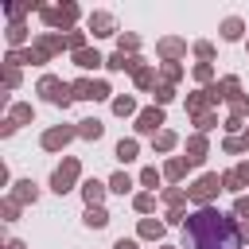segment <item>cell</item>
Returning <instances> with one entry per match:
<instances>
[{
    "mask_svg": "<svg viewBox=\"0 0 249 249\" xmlns=\"http://www.w3.org/2000/svg\"><path fill=\"white\" fill-rule=\"evenodd\" d=\"M183 233H187V249H241L237 222L214 206H198L195 214H187Z\"/></svg>",
    "mask_w": 249,
    "mask_h": 249,
    "instance_id": "cell-1",
    "label": "cell"
},
{
    "mask_svg": "<svg viewBox=\"0 0 249 249\" xmlns=\"http://www.w3.org/2000/svg\"><path fill=\"white\" fill-rule=\"evenodd\" d=\"M39 93L47 97V101H54V105H70V97H74V86H66V82H58V78H43L39 82Z\"/></svg>",
    "mask_w": 249,
    "mask_h": 249,
    "instance_id": "cell-2",
    "label": "cell"
},
{
    "mask_svg": "<svg viewBox=\"0 0 249 249\" xmlns=\"http://www.w3.org/2000/svg\"><path fill=\"white\" fill-rule=\"evenodd\" d=\"M222 191V175H202L195 187H187V198H195V202H202V206H210V198Z\"/></svg>",
    "mask_w": 249,
    "mask_h": 249,
    "instance_id": "cell-3",
    "label": "cell"
},
{
    "mask_svg": "<svg viewBox=\"0 0 249 249\" xmlns=\"http://www.w3.org/2000/svg\"><path fill=\"white\" fill-rule=\"evenodd\" d=\"M74 179H78V160L70 156V160H62V167H54V175H51V187H54L58 195H66Z\"/></svg>",
    "mask_w": 249,
    "mask_h": 249,
    "instance_id": "cell-4",
    "label": "cell"
},
{
    "mask_svg": "<svg viewBox=\"0 0 249 249\" xmlns=\"http://www.w3.org/2000/svg\"><path fill=\"white\" fill-rule=\"evenodd\" d=\"M74 97H82V101H101V97H109V86L82 78V82H74Z\"/></svg>",
    "mask_w": 249,
    "mask_h": 249,
    "instance_id": "cell-5",
    "label": "cell"
},
{
    "mask_svg": "<svg viewBox=\"0 0 249 249\" xmlns=\"http://www.w3.org/2000/svg\"><path fill=\"white\" fill-rule=\"evenodd\" d=\"M160 124H163V109H144V113L136 117V128H140V132H152V136H156Z\"/></svg>",
    "mask_w": 249,
    "mask_h": 249,
    "instance_id": "cell-6",
    "label": "cell"
},
{
    "mask_svg": "<svg viewBox=\"0 0 249 249\" xmlns=\"http://www.w3.org/2000/svg\"><path fill=\"white\" fill-rule=\"evenodd\" d=\"M70 136H74V128H51V132H43V148H47V152H54V148L70 144Z\"/></svg>",
    "mask_w": 249,
    "mask_h": 249,
    "instance_id": "cell-7",
    "label": "cell"
},
{
    "mask_svg": "<svg viewBox=\"0 0 249 249\" xmlns=\"http://www.w3.org/2000/svg\"><path fill=\"white\" fill-rule=\"evenodd\" d=\"M89 27H93V35H113V16L109 12H93L89 16Z\"/></svg>",
    "mask_w": 249,
    "mask_h": 249,
    "instance_id": "cell-8",
    "label": "cell"
},
{
    "mask_svg": "<svg viewBox=\"0 0 249 249\" xmlns=\"http://www.w3.org/2000/svg\"><path fill=\"white\" fill-rule=\"evenodd\" d=\"M187 152H191L187 163H202V160H206V136H191V140H187Z\"/></svg>",
    "mask_w": 249,
    "mask_h": 249,
    "instance_id": "cell-9",
    "label": "cell"
},
{
    "mask_svg": "<svg viewBox=\"0 0 249 249\" xmlns=\"http://www.w3.org/2000/svg\"><path fill=\"white\" fill-rule=\"evenodd\" d=\"M101 132H105V124L101 121H78V136H86V140H101Z\"/></svg>",
    "mask_w": 249,
    "mask_h": 249,
    "instance_id": "cell-10",
    "label": "cell"
},
{
    "mask_svg": "<svg viewBox=\"0 0 249 249\" xmlns=\"http://www.w3.org/2000/svg\"><path fill=\"white\" fill-rule=\"evenodd\" d=\"M35 198H39V187L31 179H19L16 183V202H35Z\"/></svg>",
    "mask_w": 249,
    "mask_h": 249,
    "instance_id": "cell-11",
    "label": "cell"
},
{
    "mask_svg": "<svg viewBox=\"0 0 249 249\" xmlns=\"http://www.w3.org/2000/svg\"><path fill=\"white\" fill-rule=\"evenodd\" d=\"M105 66H109V70H140V58H124V54L117 51L113 58H105Z\"/></svg>",
    "mask_w": 249,
    "mask_h": 249,
    "instance_id": "cell-12",
    "label": "cell"
},
{
    "mask_svg": "<svg viewBox=\"0 0 249 249\" xmlns=\"http://www.w3.org/2000/svg\"><path fill=\"white\" fill-rule=\"evenodd\" d=\"M74 62H78V66H82V70H93V66H101V62H105V58H101V54H97V51H78V54H74Z\"/></svg>",
    "mask_w": 249,
    "mask_h": 249,
    "instance_id": "cell-13",
    "label": "cell"
},
{
    "mask_svg": "<svg viewBox=\"0 0 249 249\" xmlns=\"http://www.w3.org/2000/svg\"><path fill=\"white\" fill-rule=\"evenodd\" d=\"M82 195H86V202H89V206H97V202H101V195H105V187H101L97 179H86V187H82Z\"/></svg>",
    "mask_w": 249,
    "mask_h": 249,
    "instance_id": "cell-14",
    "label": "cell"
},
{
    "mask_svg": "<svg viewBox=\"0 0 249 249\" xmlns=\"http://www.w3.org/2000/svg\"><path fill=\"white\" fill-rule=\"evenodd\" d=\"M105 222H109V214H105L101 206H89V210H86V226H89V230H105Z\"/></svg>",
    "mask_w": 249,
    "mask_h": 249,
    "instance_id": "cell-15",
    "label": "cell"
},
{
    "mask_svg": "<svg viewBox=\"0 0 249 249\" xmlns=\"http://www.w3.org/2000/svg\"><path fill=\"white\" fill-rule=\"evenodd\" d=\"M109 191H117V195H128V191H132V179H128L124 171H117V175L109 179Z\"/></svg>",
    "mask_w": 249,
    "mask_h": 249,
    "instance_id": "cell-16",
    "label": "cell"
},
{
    "mask_svg": "<svg viewBox=\"0 0 249 249\" xmlns=\"http://www.w3.org/2000/svg\"><path fill=\"white\" fill-rule=\"evenodd\" d=\"M140 237H156V241H160V237H163V222L144 218V222H140Z\"/></svg>",
    "mask_w": 249,
    "mask_h": 249,
    "instance_id": "cell-17",
    "label": "cell"
},
{
    "mask_svg": "<svg viewBox=\"0 0 249 249\" xmlns=\"http://www.w3.org/2000/svg\"><path fill=\"white\" fill-rule=\"evenodd\" d=\"M160 51H163L167 58H179L187 47H183V39H163V43H160Z\"/></svg>",
    "mask_w": 249,
    "mask_h": 249,
    "instance_id": "cell-18",
    "label": "cell"
},
{
    "mask_svg": "<svg viewBox=\"0 0 249 249\" xmlns=\"http://www.w3.org/2000/svg\"><path fill=\"white\" fill-rule=\"evenodd\" d=\"M117 160H121V163L136 160V140H121V144H117Z\"/></svg>",
    "mask_w": 249,
    "mask_h": 249,
    "instance_id": "cell-19",
    "label": "cell"
},
{
    "mask_svg": "<svg viewBox=\"0 0 249 249\" xmlns=\"http://www.w3.org/2000/svg\"><path fill=\"white\" fill-rule=\"evenodd\" d=\"M241 183H245V179H241L237 171H226V175H222V191H233V195H237V191H241Z\"/></svg>",
    "mask_w": 249,
    "mask_h": 249,
    "instance_id": "cell-20",
    "label": "cell"
},
{
    "mask_svg": "<svg viewBox=\"0 0 249 249\" xmlns=\"http://www.w3.org/2000/svg\"><path fill=\"white\" fill-rule=\"evenodd\" d=\"M222 39H241V19H226L222 23Z\"/></svg>",
    "mask_w": 249,
    "mask_h": 249,
    "instance_id": "cell-21",
    "label": "cell"
},
{
    "mask_svg": "<svg viewBox=\"0 0 249 249\" xmlns=\"http://www.w3.org/2000/svg\"><path fill=\"white\" fill-rule=\"evenodd\" d=\"M132 109H136V101H132V97H117V101H113V113H117V117H128Z\"/></svg>",
    "mask_w": 249,
    "mask_h": 249,
    "instance_id": "cell-22",
    "label": "cell"
},
{
    "mask_svg": "<svg viewBox=\"0 0 249 249\" xmlns=\"http://www.w3.org/2000/svg\"><path fill=\"white\" fill-rule=\"evenodd\" d=\"M156 148H160V152L175 148V132H167V128H163V132H156Z\"/></svg>",
    "mask_w": 249,
    "mask_h": 249,
    "instance_id": "cell-23",
    "label": "cell"
},
{
    "mask_svg": "<svg viewBox=\"0 0 249 249\" xmlns=\"http://www.w3.org/2000/svg\"><path fill=\"white\" fill-rule=\"evenodd\" d=\"M140 183L156 191V187H160V171H156V167H144V171H140Z\"/></svg>",
    "mask_w": 249,
    "mask_h": 249,
    "instance_id": "cell-24",
    "label": "cell"
},
{
    "mask_svg": "<svg viewBox=\"0 0 249 249\" xmlns=\"http://www.w3.org/2000/svg\"><path fill=\"white\" fill-rule=\"evenodd\" d=\"M23 39H27V31H23V23H12V27H8V43L16 47V43H23Z\"/></svg>",
    "mask_w": 249,
    "mask_h": 249,
    "instance_id": "cell-25",
    "label": "cell"
},
{
    "mask_svg": "<svg viewBox=\"0 0 249 249\" xmlns=\"http://www.w3.org/2000/svg\"><path fill=\"white\" fill-rule=\"evenodd\" d=\"M152 82H156V70H148V66H140V70H136V86L144 89V86H152Z\"/></svg>",
    "mask_w": 249,
    "mask_h": 249,
    "instance_id": "cell-26",
    "label": "cell"
},
{
    "mask_svg": "<svg viewBox=\"0 0 249 249\" xmlns=\"http://www.w3.org/2000/svg\"><path fill=\"white\" fill-rule=\"evenodd\" d=\"M183 167H187L183 160H171V163L163 167V175H167V179H183Z\"/></svg>",
    "mask_w": 249,
    "mask_h": 249,
    "instance_id": "cell-27",
    "label": "cell"
},
{
    "mask_svg": "<svg viewBox=\"0 0 249 249\" xmlns=\"http://www.w3.org/2000/svg\"><path fill=\"white\" fill-rule=\"evenodd\" d=\"M163 198H167V206H171V210H179V206H183V198H187V191H167Z\"/></svg>",
    "mask_w": 249,
    "mask_h": 249,
    "instance_id": "cell-28",
    "label": "cell"
},
{
    "mask_svg": "<svg viewBox=\"0 0 249 249\" xmlns=\"http://www.w3.org/2000/svg\"><path fill=\"white\" fill-rule=\"evenodd\" d=\"M152 206H156V195H136V210L140 214H148Z\"/></svg>",
    "mask_w": 249,
    "mask_h": 249,
    "instance_id": "cell-29",
    "label": "cell"
},
{
    "mask_svg": "<svg viewBox=\"0 0 249 249\" xmlns=\"http://www.w3.org/2000/svg\"><path fill=\"white\" fill-rule=\"evenodd\" d=\"M171 97H175V89H171V86H156V101H160V105H167Z\"/></svg>",
    "mask_w": 249,
    "mask_h": 249,
    "instance_id": "cell-30",
    "label": "cell"
},
{
    "mask_svg": "<svg viewBox=\"0 0 249 249\" xmlns=\"http://www.w3.org/2000/svg\"><path fill=\"white\" fill-rule=\"evenodd\" d=\"M12 121H16V124H19V121H31V105H16V109H12Z\"/></svg>",
    "mask_w": 249,
    "mask_h": 249,
    "instance_id": "cell-31",
    "label": "cell"
},
{
    "mask_svg": "<svg viewBox=\"0 0 249 249\" xmlns=\"http://www.w3.org/2000/svg\"><path fill=\"white\" fill-rule=\"evenodd\" d=\"M245 113H249V97H233V117L241 121Z\"/></svg>",
    "mask_w": 249,
    "mask_h": 249,
    "instance_id": "cell-32",
    "label": "cell"
},
{
    "mask_svg": "<svg viewBox=\"0 0 249 249\" xmlns=\"http://www.w3.org/2000/svg\"><path fill=\"white\" fill-rule=\"evenodd\" d=\"M233 214H237V218H249V198H245V195H237V202H233Z\"/></svg>",
    "mask_w": 249,
    "mask_h": 249,
    "instance_id": "cell-33",
    "label": "cell"
},
{
    "mask_svg": "<svg viewBox=\"0 0 249 249\" xmlns=\"http://www.w3.org/2000/svg\"><path fill=\"white\" fill-rule=\"evenodd\" d=\"M245 148H249V140H237V136L226 140V152H245Z\"/></svg>",
    "mask_w": 249,
    "mask_h": 249,
    "instance_id": "cell-34",
    "label": "cell"
},
{
    "mask_svg": "<svg viewBox=\"0 0 249 249\" xmlns=\"http://www.w3.org/2000/svg\"><path fill=\"white\" fill-rule=\"evenodd\" d=\"M195 54H198V58H214V47H210V43H195Z\"/></svg>",
    "mask_w": 249,
    "mask_h": 249,
    "instance_id": "cell-35",
    "label": "cell"
},
{
    "mask_svg": "<svg viewBox=\"0 0 249 249\" xmlns=\"http://www.w3.org/2000/svg\"><path fill=\"white\" fill-rule=\"evenodd\" d=\"M16 214H19V202H16V198H12V202H4V218H8V222H16Z\"/></svg>",
    "mask_w": 249,
    "mask_h": 249,
    "instance_id": "cell-36",
    "label": "cell"
},
{
    "mask_svg": "<svg viewBox=\"0 0 249 249\" xmlns=\"http://www.w3.org/2000/svg\"><path fill=\"white\" fill-rule=\"evenodd\" d=\"M66 43L74 47V54H78V51H86V47H82V31H70V39H66Z\"/></svg>",
    "mask_w": 249,
    "mask_h": 249,
    "instance_id": "cell-37",
    "label": "cell"
},
{
    "mask_svg": "<svg viewBox=\"0 0 249 249\" xmlns=\"http://www.w3.org/2000/svg\"><path fill=\"white\" fill-rule=\"evenodd\" d=\"M124 51H136V35H121V54Z\"/></svg>",
    "mask_w": 249,
    "mask_h": 249,
    "instance_id": "cell-38",
    "label": "cell"
},
{
    "mask_svg": "<svg viewBox=\"0 0 249 249\" xmlns=\"http://www.w3.org/2000/svg\"><path fill=\"white\" fill-rule=\"evenodd\" d=\"M195 78H198V82H210V66L198 62V66H195Z\"/></svg>",
    "mask_w": 249,
    "mask_h": 249,
    "instance_id": "cell-39",
    "label": "cell"
},
{
    "mask_svg": "<svg viewBox=\"0 0 249 249\" xmlns=\"http://www.w3.org/2000/svg\"><path fill=\"white\" fill-rule=\"evenodd\" d=\"M210 128H214V117L202 113V117H198V132H210Z\"/></svg>",
    "mask_w": 249,
    "mask_h": 249,
    "instance_id": "cell-40",
    "label": "cell"
},
{
    "mask_svg": "<svg viewBox=\"0 0 249 249\" xmlns=\"http://www.w3.org/2000/svg\"><path fill=\"white\" fill-rule=\"evenodd\" d=\"M163 74H167V78H171V82H175V78H183V70H179V66H175V62H167V66H163Z\"/></svg>",
    "mask_w": 249,
    "mask_h": 249,
    "instance_id": "cell-41",
    "label": "cell"
},
{
    "mask_svg": "<svg viewBox=\"0 0 249 249\" xmlns=\"http://www.w3.org/2000/svg\"><path fill=\"white\" fill-rule=\"evenodd\" d=\"M113 249H136V241H124V237H121V241H117Z\"/></svg>",
    "mask_w": 249,
    "mask_h": 249,
    "instance_id": "cell-42",
    "label": "cell"
},
{
    "mask_svg": "<svg viewBox=\"0 0 249 249\" xmlns=\"http://www.w3.org/2000/svg\"><path fill=\"white\" fill-rule=\"evenodd\" d=\"M8 249H23V245H19V241H12V245H8Z\"/></svg>",
    "mask_w": 249,
    "mask_h": 249,
    "instance_id": "cell-43",
    "label": "cell"
},
{
    "mask_svg": "<svg viewBox=\"0 0 249 249\" xmlns=\"http://www.w3.org/2000/svg\"><path fill=\"white\" fill-rule=\"evenodd\" d=\"M163 249H171V245H163Z\"/></svg>",
    "mask_w": 249,
    "mask_h": 249,
    "instance_id": "cell-44",
    "label": "cell"
},
{
    "mask_svg": "<svg viewBox=\"0 0 249 249\" xmlns=\"http://www.w3.org/2000/svg\"><path fill=\"white\" fill-rule=\"evenodd\" d=\"M245 140H249V136H245Z\"/></svg>",
    "mask_w": 249,
    "mask_h": 249,
    "instance_id": "cell-45",
    "label": "cell"
}]
</instances>
